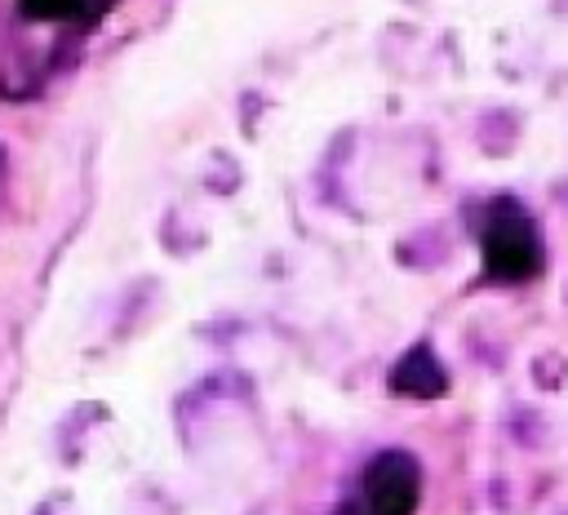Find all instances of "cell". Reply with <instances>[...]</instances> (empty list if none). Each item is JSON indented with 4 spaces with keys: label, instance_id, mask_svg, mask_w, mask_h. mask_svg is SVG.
<instances>
[{
    "label": "cell",
    "instance_id": "obj_1",
    "mask_svg": "<svg viewBox=\"0 0 568 515\" xmlns=\"http://www.w3.org/2000/svg\"><path fill=\"white\" fill-rule=\"evenodd\" d=\"M479 253H484L488 280H497V284H524L541 271V235H537V222L528 218V209L519 200L501 195L484 209Z\"/></svg>",
    "mask_w": 568,
    "mask_h": 515
},
{
    "label": "cell",
    "instance_id": "obj_2",
    "mask_svg": "<svg viewBox=\"0 0 568 515\" xmlns=\"http://www.w3.org/2000/svg\"><path fill=\"white\" fill-rule=\"evenodd\" d=\"M373 515H413L422 502V471L417 457L404 448H386L377 453L364 475H359V493H355Z\"/></svg>",
    "mask_w": 568,
    "mask_h": 515
},
{
    "label": "cell",
    "instance_id": "obj_3",
    "mask_svg": "<svg viewBox=\"0 0 568 515\" xmlns=\"http://www.w3.org/2000/svg\"><path fill=\"white\" fill-rule=\"evenodd\" d=\"M444 386H448V373H444V364L435 360L430 346L404 351L390 368V391H399L408 400H435V395H444Z\"/></svg>",
    "mask_w": 568,
    "mask_h": 515
},
{
    "label": "cell",
    "instance_id": "obj_4",
    "mask_svg": "<svg viewBox=\"0 0 568 515\" xmlns=\"http://www.w3.org/2000/svg\"><path fill=\"white\" fill-rule=\"evenodd\" d=\"M120 0H18V9L36 22H71V27H89L102 13H111Z\"/></svg>",
    "mask_w": 568,
    "mask_h": 515
},
{
    "label": "cell",
    "instance_id": "obj_5",
    "mask_svg": "<svg viewBox=\"0 0 568 515\" xmlns=\"http://www.w3.org/2000/svg\"><path fill=\"white\" fill-rule=\"evenodd\" d=\"M337 515H373V511H368L359 497H351V502H342V511H337Z\"/></svg>",
    "mask_w": 568,
    "mask_h": 515
}]
</instances>
